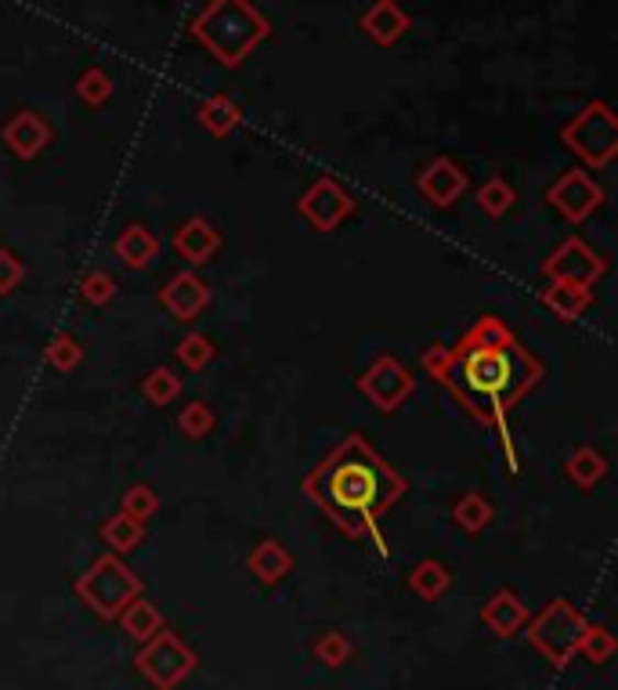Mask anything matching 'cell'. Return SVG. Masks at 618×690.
<instances>
[{
	"instance_id": "6da1fadb",
	"label": "cell",
	"mask_w": 618,
	"mask_h": 690,
	"mask_svg": "<svg viewBox=\"0 0 618 690\" xmlns=\"http://www.w3.org/2000/svg\"><path fill=\"white\" fill-rule=\"evenodd\" d=\"M542 376H547L542 358L528 351L503 318L482 315L449 348V365L438 387H445L466 416H474L482 427L499 434L507 463L517 474L510 413L539 387Z\"/></svg>"
},
{
	"instance_id": "7a4b0ae2",
	"label": "cell",
	"mask_w": 618,
	"mask_h": 690,
	"mask_svg": "<svg viewBox=\"0 0 618 690\" xmlns=\"http://www.w3.org/2000/svg\"><path fill=\"white\" fill-rule=\"evenodd\" d=\"M300 489L347 539H373L376 554H390L380 535V517L401 503L409 481L358 430H351L322 463H314Z\"/></svg>"
},
{
	"instance_id": "3957f363",
	"label": "cell",
	"mask_w": 618,
	"mask_h": 690,
	"mask_svg": "<svg viewBox=\"0 0 618 690\" xmlns=\"http://www.w3.org/2000/svg\"><path fill=\"white\" fill-rule=\"evenodd\" d=\"M188 36L224 69H239L272 36V22L254 8V0H207L188 25Z\"/></svg>"
},
{
	"instance_id": "277c9868",
	"label": "cell",
	"mask_w": 618,
	"mask_h": 690,
	"mask_svg": "<svg viewBox=\"0 0 618 690\" xmlns=\"http://www.w3.org/2000/svg\"><path fill=\"white\" fill-rule=\"evenodd\" d=\"M561 145L583 163V171H604L618 156V117L608 101H589L561 127Z\"/></svg>"
},
{
	"instance_id": "5b68a950",
	"label": "cell",
	"mask_w": 618,
	"mask_h": 690,
	"mask_svg": "<svg viewBox=\"0 0 618 690\" xmlns=\"http://www.w3.org/2000/svg\"><path fill=\"white\" fill-rule=\"evenodd\" d=\"M142 590H145L142 579H137V574L123 565L117 554H102L77 579V596L106 622L120 618L123 607H128L131 600L142 596Z\"/></svg>"
},
{
	"instance_id": "8992f818",
	"label": "cell",
	"mask_w": 618,
	"mask_h": 690,
	"mask_svg": "<svg viewBox=\"0 0 618 690\" xmlns=\"http://www.w3.org/2000/svg\"><path fill=\"white\" fill-rule=\"evenodd\" d=\"M586 625L589 622L578 615L567 600H553V604L542 607L532 618V625H528V644H532L553 669H564L567 661L575 658Z\"/></svg>"
},
{
	"instance_id": "52a82bcc",
	"label": "cell",
	"mask_w": 618,
	"mask_h": 690,
	"mask_svg": "<svg viewBox=\"0 0 618 690\" xmlns=\"http://www.w3.org/2000/svg\"><path fill=\"white\" fill-rule=\"evenodd\" d=\"M137 672L145 676L156 690H174L181 680H188L196 669V650L188 647L178 633L159 629L153 640H145V647L137 650L134 658Z\"/></svg>"
},
{
	"instance_id": "ba28073f",
	"label": "cell",
	"mask_w": 618,
	"mask_h": 690,
	"mask_svg": "<svg viewBox=\"0 0 618 690\" xmlns=\"http://www.w3.org/2000/svg\"><path fill=\"white\" fill-rule=\"evenodd\" d=\"M355 387L365 394L376 413H398L401 405L412 398L416 391V376L412 369L395 354H376L369 369H362V376L355 380Z\"/></svg>"
},
{
	"instance_id": "9c48e42d",
	"label": "cell",
	"mask_w": 618,
	"mask_h": 690,
	"mask_svg": "<svg viewBox=\"0 0 618 690\" xmlns=\"http://www.w3.org/2000/svg\"><path fill=\"white\" fill-rule=\"evenodd\" d=\"M542 275H547V283L593 289L604 275H608V258L593 250L586 239L572 236V239H564L547 261H542Z\"/></svg>"
},
{
	"instance_id": "30bf717a",
	"label": "cell",
	"mask_w": 618,
	"mask_h": 690,
	"mask_svg": "<svg viewBox=\"0 0 618 690\" xmlns=\"http://www.w3.org/2000/svg\"><path fill=\"white\" fill-rule=\"evenodd\" d=\"M300 221H308L314 232H336L340 224L355 213V196L336 182V177H314L305 196L297 199Z\"/></svg>"
},
{
	"instance_id": "8fae6325",
	"label": "cell",
	"mask_w": 618,
	"mask_h": 690,
	"mask_svg": "<svg viewBox=\"0 0 618 690\" xmlns=\"http://www.w3.org/2000/svg\"><path fill=\"white\" fill-rule=\"evenodd\" d=\"M604 199H608V191H604L597 177L583 167L564 171L558 182L547 188V202L572 224L589 221V217L604 207Z\"/></svg>"
},
{
	"instance_id": "7c38bea8",
	"label": "cell",
	"mask_w": 618,
	"mask_h": 690,
	"mask_svg": "<svg viewBox=\"0 0 618 690\" xmlns=\"http://www.w3.org/2000/svg\"><path fill=\"white\" fill-rule=\"evenodd\" d=\"M210 300H213V289H210L207 278L196 272V267H181V272H174L159 289L163 311H167L170 318H178V322H196V318L210 308Z\"/></svg>"
},
{
	"instance_id": "4fadbf2b",
	"label": "cell",
	"mask_w": 618,
	"mask_h": 690,
	"mask_svg": "<svg viewBox=\"0 0 618 690\" xmlns=\"http://www.w3.org/2000/svg\"><path fill=\"white\" fill-rule=\"evenodd\" d=\"M416 188H420V196L431 202V207L449 210V207H456V199L471 188V174L452 156H434L420 171V177H416Z\"/></svg>"
},
{
	"instance_id": "5bb4252c",
	"label": "cell",
	"mask_w": 618,
	"mask_h": 690,
	"mask_svg": "<svg viewBox=\"0 0 618 690\" xmlns=\"http://www.w3.org/2000/svg\"><path fill=\"white\" fill-rule=\"evenodd\" d=\"M52 123H47L36 109H19L4 127H0V142L15 160H36L52 145Z\"/></svg>"
},
{
	"instance_id": "9a60e30c",
	"label": "cell",
	"mask_w": 618,
	"mask_h": 690,
	"mask_svg": "<svg viewBox=\"0 0 618 690\" xmlns=\"http://www.w3.org/2000/svg\"><path fill=\"white\" fill-rule=\"evenodd\" d=\"M174 253H178L181 261H188L192 267L199 264H210L213 258L221 253L224 239H221V228L207 221V217H188L185 224H178V232H174Z\"/></svg>"
},
{
	"instance_id": "2e32d148",
	"label": "cell",
	"mask_w": 618,
	"mask_h": 690,
	"mask_svg": "<svg viewBox=\"0 0 618 690\" xmlns=\"http://www.w3.org/2000/svg\"><path fill=\"white\" fill-rule=\"evenodd\" d=\"M159 247L163 242H159V236L153 232V228L142 224V221H131L117 236V242H112V258L128 267V272H145V267L159 258Z\"/></svg>"
},
{
	"instance_id": "e0dca14e",
	"label": "cell",
	"mask_w": 618,
	"mask_h": 690,
	"mask_svg": "<svg viewBox=\"0 0 618 690\" xmlns=\"http://www.w3.org/2000/svg\"><path fill=\"white\" fill-rule=\"evenodd\" d=\"M358 25H362V33L369 36L373 44L390 47V44H398L401 36H406V30H409V15L401 11L398 0H376V4L362 15Z\"/></svg>"
},
{
	"instance_id": "ac0fdd59",
	"label": "cell",
	"mask_w": 618,
	"mask_h": 690,
	"mask_svg": "<svg viewBox=\"0 0 618 690\" xmlns=\"http://www.w3.org/2000/svg\"><path fill=\"white\" fill-rule=\"evenodd\" d=\"M482 618H485V625L496 636H514L517 629H525V625H528V607H525V600L517 596L514 590H499L482 607Z\"/></svg>"
},
{
	"instance_id": "d6986e66",
	"label": "cell",
	"mask_w": 618,
	"mask_h": 690,
	"mask_svg": "<svg viewBox=\"0 0 618 690\" xmlns=\"http://www.w3.org/2000/svg\"><path fill=\"white\" fill-rule=\"evenodd\" d=\"M542 308H547L550 315H558L561 322H578L589 304H593V289L586 286H564V283H547V289L539 293Z\"/></svg>"
},
{
	"instance_id": "ffe728a7",
	"label": "cell",
	"mask_w": 618,
	"mask_h": 690,
	"mask_svg": "<svg viewBox=\"0 0 618 690\" xmlns=\"http://www.w3.org/2000/svg\"><path fill=\"white\" fill-rule=\"evenodd\" d=\"M564 474L578 492H593L608 478V456L600 449H593V445H578V449L564 459Z\"/></svg>"
},
{
	"instance_id": "44dd1931",
	"label": "cell",
	"mask_w": 618,
	"mask_h": 690,
	"mask_svg": "<svg viewBox=\"0 0 618 690\" xmlns=\"http://www.w3.org/2000/svg\"><path fill=\"white\" fill-rule=\"evenodd\" d=\"M196 120H199V127H203L207 134L229 138L235 127L243 123V106H239V101L229 98V95H210V98H203V106H199Z\"/></svg>"
},
{
	"instance_id": "7402d4cb",
	"label": "cell",
	"mask_w": 618,
	"mask_h": 690,
	"mask_svg": "<svg viewBox=\"0 0 618 690\" xmlns=\"http://www.w3.org/2000/svg\"><path fill=\"white\" fill-rule=\"evenodd\" d=\"M246 565L264 585H275V582L286 579L289 568H294V557H289V549L279 539H261L254 546V554H250Z\"/></svg>"
},
{
	"instance_id": "603a6c76",
	"label": "cell",
	"mask_w": 618,
	"mask_h": 690,
	"mask_svg": "<svg viewBox=\"0 0 618 690\" xmlns=\"http://www.w3.org/2000/svg\"><path fill=\"white\" fill-rule=\"evenodd\" d=\"M452 521L460 524L466 535H482L492 521H496V506L485 492H463L456 503H452Z\"/></svg>"
},
{
	"instance_id": "cb8c5ba5",
	"label": "cell",
	"mask_w": 618,
	"mask_h": 690,
	"mask_svg": "<svg viewBox=\"0 0 618 690\" xmlns=\"http://www.w3.org/2000/svg\"><path fill=\"white\" fill-rule=\"evenodd\" d=\"M102 539H106V546L112 549V554L123 557V554H131V549H137L145 543V524L128 517L123 510H117V514L106 517V524H102Z\"/></svg>"
},
{
	"instance_id": "d4e9b609",
	"label": "cell",
	"mask_w": 618,
	"mask_h": 690,
	"mask_svg": "<svg viewBox=\"0 0 618 690\" xmlns=\"http://www.w3.org/2000/svg\"><path fill=\"white\" fill-rule=\"evenodd\" d=\"M120 625H123V633H128L131 640L145 644V640H153V636L163 629V615H159L156 604H148V600L137 596V600H131L128 607H123Z\"/></svg>"
},
{
	"instance_id": "484cf974",
	"label": "cell",
	"mask_w": 618,
	"mask_h": 690,
	"mask_svg": "<svg viewBox=\"0 0 618 690\" xmlns=\"http://www.w3.org/2000/svg\"><path fill=\"white\" fill-rule=\"evenodd\" d=\"M449 585H452V571L441 565V560H434V557L420 560V565L409 571V590L416 596H423V600H438L441 593L449 590Z\"/></svg>"
},
{
	"instance_id": "4316f807",
	"label": "cell",
	"mask_w": 618,
	"mask_h": 690,
	"mask_svg": "<svg viewBox=\"0 0 618 690\" xmlns=\"http://www.w3.org/2000/svg\"><path fill=\"white\" fill-rule=\"evenodd\" d=\"M142 394H145V402H148V405L167 408L170 402H178V394H181V376L174 373L170 365H156L153 373H145V376H142Z\"/></svg>"
},
{
	"instance_id": "83f0119b",
	"label": "cell",
	"mask_w": 618,
	"mask_h": 690,
	"mask_svg": "<svg viewBox=\"0 0 618 690\" xmlns=\"http://www.w3.org/2000/svg\"><path fill=\"white\" fill-rule=\"evenodd\" d=\"M213 427H218V413H213V405H210V402L196 398V402L181 405V413H178V430L185 434V438L203 441L207 434H213Z\"/></svg>"
},
{
	"instance_id": "f1b7e54d",
	"label": "cell",
	"mask_w": 618,
	"mask_h": 690,
	"mask_svg": "<svg viewBox=\"0 0 618 690\" xmlns=\"http://www.w3.org/2000/svg\"><path fill=\"white\" fill-rule=\"evenodd\" d=\"M174 358H178L185 369H192V373H203L213 358H218V343L207 333H185L178 340V348H174Z\"/></svg>"
},
{
	"instance_id": "f546056e",
	"label": "cell",
	"mask_w": 618,
	"mask_h": 690,
	"mask_svg": "<svg viewBox=\"0 0 618 690\" xmlns=\"http://www.w3.org/2000/svg\"><path fill=\"white\" fill-rule=\"evenodd\" d=\"M517 202V191L510 182H503V177H488V182H482V188H477V207H482L488 217H507L514 210Z\"/></svg>"
},
{
	"instance_id": "4dcf8cb0",
	"label": "cell",
	"mask_w": 618,
	"mask_h": 690,
	"mask_svg": "<svg viewBox=\"0 0 618 690\" xmlns=\"http://www.w3.org/2000/svg\"><path fill=\"white\" fill-rule=\"evenodd\" d=\"M44 362L52 365L55 373H73V369L84 362L80 340L73 333H55L52 340H47V348H44Z\"/></svg>"
},
{
	"instance_id": "1f68e13d",
	"label": "cell",
	"mask_w": 618,
	"mask_h": 690,
	"mask_svg": "<svg viewBox=\"0 0 618 690\" xmlns=\"http://www.w3.org/2000/svg\"><path fill=\"white\" fill-rule=\"evenodd\" d=\"M120 510L128 517H134V521H153L156 517V510H159V492L153 489V484H145V481H137V484H131L128 492L120 495Z\"/></svg>"
},
{
	"instance_id": "d6a6232c",
	"label": "cell",
	"mask_w": 618,
	"mask_h": 690,
	"mask_svg": "<svg viewBox=\"0 0 618 690\" xmlns=\"http://www.w3.org/2000/svg\"><path fill=\"white\" fill-rule=\"evenodd\" d=\"M77 98L84 101V106H91V109H102L106 101L112 98V76L106 69H84L77 76Z\"/></svg>"
},
{
	"instance_id": "836d02e7",
	"label": "cell",
	"mask_w": 618,
	"mask_h": 690,
	"mask_svg": "<svg viewBox=\"0 0 618 690\" xmlns=\"http://www.w3.org/2000/svg\"><path fill=\"white\" fill-rule=\"evenodd\" d=\"M575 655H583L586 661H593V666H600V661H608L615 655V636L604 629V625H586Z\"/></svg>"
},
{
	"instance_id": "e575fe53",
	"label": "cell",
	"mask_w": 618,
	"mask_h": 690,
	"mask_svg": "<svg viewBox=\"0 0 618 690\" xmlns=\"http://www.w3.org/2000/svg\"><path fill=\"white\" fill-rule=\"evenodd\" d=\"M117 289H120L117 278H112L109 272H102V267H98V272H87L80 278V297L91 304V308H106V304H112Z\"/></svg>"
},
{
	"instance_id": "d590c367",
	"label": "cell",
	"mask_w": 618,
	"mask_h": 690,
	"mask_svg": "<svg viewBox=\"0 0 618 690\" xmlns=\"http://www.w3.org/2000/svg\"><path fill=\"white\" fill-rule=\"evenodd\" d=\"M314 658H319L322 666L340 669L351 658V640L344 633H322L319 640H314Z\"/></svg>"
},
{
	"instance_id": "8d00e7d4",
	"label": "cell",
	"mask_w": 618,
	"mask_h": 690,
	"mask_svg": "<svg viewBox=\"0 0 618 690\" xmlns=\"http://www.w3.org/2000/svg\"><path fill=\"white\" fill-rule=\"evenodd\" d=\"M22 278H26V264H22V258L11 247H0V297H11Z\"/></svg>"
},
{
	"instance_id": "74e56055",
	"label": "cell",
	"mask_w": 618,
	"mask_h": 690,
	"mask_svg": "<svg viewBox=\"0 0 618 690\" xmlns=\"http://www.w3.org/2000/svg\"><path fill=\"white\" fill-rule=\"evenodd\" d=\"M420 365H423V373L438 383V380H441V373H445V365H449V348H445V343H431V348L423 351Z\"/></svg>"
}]
</instances>
